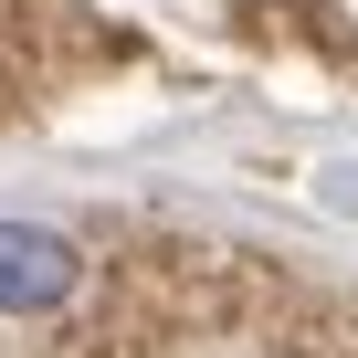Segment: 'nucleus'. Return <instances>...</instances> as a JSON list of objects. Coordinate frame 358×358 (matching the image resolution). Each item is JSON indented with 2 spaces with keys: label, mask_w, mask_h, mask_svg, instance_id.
Instances as JSON below:
<instances>
[{
  "label": "nucleus",
  "mask_w": 358,
  "mask_h": 358,
  "mask_svg": "<svg viewBox=\"0 0 358 358\" xmlns=\"http://www.w3.org/2000/svg\"><path fill=\"white\" fill-rule=\"evenodd\" d=\"M85 285V253L43 222H0V316H53Z\"/></svg>",
  "instance_id": "nucleus-1"
}]
</instances>
